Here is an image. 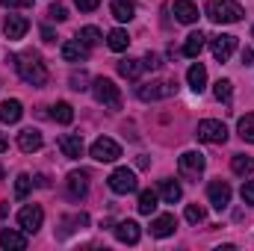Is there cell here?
<instances>
[{
    "instance_id": "6da1fadb",
    "label": "cell",
    "mask_w": 254,
    "mask_h": 251,
    "mask_svg": "<svg viewBox=\"0 0 254 251\" xmlns=\"http://www.w3.org/2000/svg\"><path fill=\"white\" fill-rule=\"evenodd\" d=\"M12 63H15L24 83H30V86H45L48 83V68H45L39 54H24V57H15Z\"/></svg>"
},
{
    "instance_id": "7a4b0ae2",
    "label": "cell",
    "mask_w": 254,
    "mask_h": 251,
    "mask_svg": "<svg viewBox=\"0 0 254 251\" xmlns=\"http://www.w3.org/2000/svg\"><path fill=\"white\" fill-rule=\"evenodd\" d=\"M92 95L98 104H104L107 110H122V89L110 80V77H95L92 80Z\"/></svg>"
},
{
    "instance_id": "3957f363",
    "label": "cell",
    "mask_w": 254,
    "mask_h": 251,
    "mask_svg": "<svg viewBox=\"0 0 254 251\" xmlns=\"http://www.w3.org/2000/svg\"><path fill=\"white\" fill-rule=\"evenodd\" d=\"M207 15H210V21H216V24H237L246 12H243V6H240L237 0H213V3L207 6Z\"/></svg>"
},
{
    "instance_id": "277c9868",
    "label": "cell",
    "mask_w": 254,
    "mask_h": 251,
    "mask_svg": "<svg viewBox=\"0 0 254 251\" xmlns=\"http://www.w3.org/2000/svg\"><path fill=\"white\" fill-rule=\"evenodd\" d=\"M178 92V83L175 80H151V83H142L136 89V95L142 101H163V98H172Z\"/></svg>"
},
{
    "instance_id": "5b68a950",
    "label": "cell",
    "mask_w": 254,
    "mask_h": 251,
    "mask_svg": "<svg viewBox=\"0 0 254 251\" xmlns=\"http://www.w3.org/2000/svg\"><path fill=\"white\" fill-rule=\"evenodd\" d=\"M195 136L201 142H210V145H225L228 127L222 125V122H216V119H204V122H198V127H195Z\"/></svg>"
},
{
    "instance_id": "8992f818",
    "label": "cell",
    "mask_w": 254,
    "mask_h": 251,
    "mask_svg": "<svg viewBox=\"0 0 254 251\" xmlns=\"http://www.w3.org/2000/svg\"><path fill=\"white\" fill-rule=\"evenodd\" d=\"M107 184H110V189L116 192V195H127V192H136L139 189V181H136V172H130L127 166H122V169H116L110 178H107Z\"/></svg>"
},
{
    "instance_id": "52a82bcc",
    "label": "cell",
    "mask_w": 254,
    "mask_h": 251,
    "mask_svg": "<svg viewBox=\"0 0 254 251\" xmlns=\"http://www.w3.org/2000/svg\"><path fill=\"white\" fill-rule=\"evenodd\" d=\"M92 157H95L98 163H116V160L122 157V148H119V142H116V139L101 136V139H95V142H92Z\"/></svg>"
},
{
    "instance_id": "ba28073f",
    "label": "cell",
    "mask_w": 254,
    "mask_h": 251,
    "mask_svg": "<svg viewBox=\"0 0 254 251\" xmlns=\"http://www.w3.org/2000/svg\"><path fill=\"white\" fill-rule=\"evenodd\" d=\"M42 222H45V210H42L39 204H27V207H21V213H18V225H21L24 234H36V231L42 228Z\"/></svg>"
},
{
    "instance_id": "9c48e42d",
    "label": "cell",
    "mask_w": 254,
    "mask_h": 251,
    "mask_svg": "<svg viewBox=\"0 0 254 251\" xmlns=\"http://www.w3.org/2000/svg\"><path fill=\"white\" fill-rule=\"evenodd\" d=\"M204 166H207V160H204V154H198V151H187V154H181V160H178V172H181L184 178H198V175L204 172Z\"/></svg>"
},
{
    "instance_id": "30bf717a",
    "label": "cell",
    "mask_w": 254,
    "mask_h": 251,
    "mask_svg": "<svg viewBox=\"0 0 254 251\" xmlns=\"http://www.w3.org/2000/svg\"><path fill=\"white\" fill-rule=\"evenodd\" d=\"M210 51H213V57H216L219 63H228V60H231V54L237 51V36L222 33V36L210 39Z\"/></svg>"
},
{
    "instance_id": "8fae6325",
    "label": "cell",
    "mask_w": 254,
    "mask_h": 251,
    "mask_svg": "<svg viewBox=\"0 0 254 251\" xmlns=\"http://www.w3.org/2000/svg\"><path fill=\"white\" fill-rule=\"evenodd\" d=\"M207 198H210V204H213L216 210H225V207L231 204V187H228L225 181H213V184L207 187Z\"/></svg>"
},
{
    "instance_id": "7c38bea8",
    "label": "cell",
    "mask_w": 254,
    "mask_h": 251,
    "mask_svg": "<svg viewBox=\"0 0 254 251\" xmlns=\"http://www.w3.org/2000/svg\"><path fill=\"white\" fill-rule=\"evenodd\" d=\"M27 30H30V21H27L24 15H6V24H3L6 39L18 42V39H24V33H27Z\"/></svg>"
},
{
    "instance_id": "4fadbf2b",
    "label": "cell",
    "mask_w": 254,
    "mask_h": 251,
    "mask_svg": "<svg viewBox=\"0 0 254 251\" xmlns=\"http://www.w3.org/2000/svg\"><path fill=\"white\" fill-rule=\"evenodd\" d=\"M60 151L68 160H80L83 157V136L80 133H65L60 136Z\"/></svg>"
},
{
    "instance_id": "5bb4252c",
    "label": "cell",
    "mask_w": 254,
    "mask_h": 251,
    "mask_svg": "<svg viewBox=\"0 0 254 251\" xmlns=\"http://www.w3.org/2000/svg\"><path fill=\"white\" fill-rule=\"evenodd\" d=\"M139 237H142V228H139L133 219H125V222H119V225H116V240H119V243L136 246V243H139Z\"/></svg>"
},
{
    "instance_id": "9a60e30c",
    "label": "cell",
    "mask_w": 254,
    "mask_h": 251,
    "mask_svg": "<svg viewBox=\"0 0 254 251\" xmlns=\"http://www.w3.org/2000/svg\"><path fill=\"white\" fill-rule=\"evenodd\" d=\"M42 133L39 130H33V127H27V130H21L18 133V148L24 151V154H33V151H39L42 148Z\"/></svg>"
},
{
    "instance_id": "2e32d148",
    "label": "cell",
    "mask_w": 254,
    "mask_h": 251,
    "mask_svg": "<svg viewBox=\"0 0 254 251\" xmlns=\"http://www.w3.org/2000/svg\"><path fill=\"white\" fill-rule=\"evenodd\" d=\"M65 187H68V195L71 198H83L89 192V175L86 172H71L68 181H65Z\"/></svg>"
},
{
    "instance_id": "e0dca14e",
    "label": "cell",
    "mask_w": 254,
    "mask_h": 251,
    "mask_svg": "<svg viewBox=\"0 0 254 251\" xmlns=\"http://www.w3.org/2000/svg\"><path fill=\"white\" fill-rule=\"evenodd\" d=\"M172 12H175V18H178L181 24H195V21H198V6H195L192 0H175Z\"/></svg>"
},
{
    "instance_id": "ac0fdd59",
    "label": "cell",
    "mask_w": 254,
    "mask_h": 251,
    "mask_svg": "<svg viewBox=\"0 0 254 251\" xmlns=\"http://www.w3.org/2000/svg\"><path fill=\"white\" fill-rule=\"evenodd\" d=\"M175 228H178V219H175L172 213L157 216V219L151 222V234H154V237H160V240H163V237H172V234H175Z\"/></svg>"
},
{
    "instance_id": "d6986e66",
    "label": "cell",
    "mask_w": 254,
    "mask_h": 251,
    "mask_svg": "<svg viewBox=\"0 0 254 251\" xmlns=\"http://www.w3.org/2000/svg\"><path fill=\"white\" fill-rule=\"evenodd\" d=\"M21 116H24L21 101H0V122L3 125H15V122H21Z\"/></svg>"
},
{
    "instance_id": "ffe728a7",
    "label": "cell",
    "mask_w": 254,
    "mask_h": 251,
    "mask_svg": "<svg viewBox=\"0 0 254 251\" xmlns=\"http://www.w3.org/2000/svg\"><path fill=\"white\" fill-rule=\"evenodd\" d=\"M86 45L83 42H77V39H71V42H65L63 45V60L65 63H83L86 60Z\"/></svg>"
},
{
    "instance_id": "44dd1931",
    "label": "cell",
    "mask_w": 254,
    "mask_h": 251,
    "mask_svg": "<svg viewBox=\"0 0 254 251\" xmlns=\"http://www.w3.org/2000/svg\"><path fill=\"white\" fill-rule=\"evenodd\" d=\"M160 198H163L166 204H178V201L184 198V189L178 187L172 178H166V181H160Z\"/></svg>"
},
{
    "instance_id": "7402d4cb",
    "label": "cell",
    "mask_w": 254,
    "mask_h": 251,
    "mask_svg": "<svg viewBox=\"0 0 254 251\" xmlns=\"http://www.w3.org/2000/svg\"><path fill=\"white\" fill-rule=\"evenodd\" d=\"M0 249H27V237L18 234V231H0Z\"/></svg>"
},
{
    "instance_id": "603a6c76",
    "label": "cell",
    "mask_w": 254,
    "mask_h": 251,
    "mask_svg": "<svg viewBox=\"0 0 254 251\" xmlns=\"http://www.w3.org/2000/svg\"><path fill=\"white\" fill-rule=\"evenodd\" d=\"M187 80H190L192 92H201V89L207 86V68H204L201 63L190 65V71H187Z\"/></svg>"
},
{
    "instance_id": "cb8c5ba5",
    "label": "cell",
    "mask_w": 254,
    "mask_h": 251,
    "mask_svg": "<svg viewBox=\"0 0 254 251\" xmlns=\"http://www.w3.org/2000/svg\"><path fill=\"white\" fill-rule=\"evenodd\" d=\"M110 12H113V18H116V21H130V18H133V12H136V3H133V0H113Z\"/></svg>"
},
{
    "instance_id": "d4e9b609",
    "label": "cell",
    "mask_w": 254,
    "mask_h": 251,
    "mask_svg": "<svg viewBox=\"0 0 254 251\" xmlns=\"http://www.w3.org/2000/svg\"><path fill=\"white\" fill-rule=\"evenodd\" d=\"M204 45H207V36H204V33H190V36H187V45H184V54H187L190 60H195V57L204 51Z\"/></svg>"
},
{
    "instance_id": "484cf974",
    "label": "cell",
    "mask_w": 254,
    "mask_h": 251,
    "mask_svg": "<svg viewBox=\"0 0 254 251\" xmlns=\"http://www.w3.org/2000/svg\"><path fill=\"white\" fill-rule=\"evenodd\" d=\"M157 198H160V192L142 189V192H139V213H142V216H151V213L157 210Z\"/></svg>"
},
{
    "instance_id": "4316f807",
    "label": "cell",
    "mask_w": 254,
    "mask_h": 251,
    "mask_svg": "<svg viewBox=\"0 0 254 251\" xmlns=\"http://www.w3.org/2000/svg\"><path fill=\"white\" fill-rule=\"evenodd\" d=\"M231 169H234V175H240V178L254 175V157H249V154H237V157L231 160Z\"/></svg>"
},
{
    "instance_id": "83f0119b",
    "label": "cell",
    "mask_w": 254,
    "mask_h": 251,
    "mask_svg": "<svg viewBox=\"0 0 254 251\" xmlns=\"http://www.w3.org/2000/svg\"><path fill=\"white\" fill-rule=\"evenodd\" d=\"M107 45H110V51H127V45H130V36H127V30H113L110 36H107Z\"/></svg>"
},
{
    "instance_id": "f1b7e54d",
    "label": "cell",
    "mask_w": 254,
    "mask_h": 251,
    "mask_svg": "<svg viewBox=\"0 0 254 251\" xmlns=\"http://www.w3.org/2000/svg\"><path fill=\"white\" fill-rule=\"evenodd\" d=\"M142 68H145L142 60H122V63H119V74L127 77V80H136V77L142 74Z\"/></svg>"
},
{
    "instance_id": "f546056e",
    "label": "cell",
    "mask_w": 254,
    "mask_h": 251,
    "mask_svg": "<svg viewBox=\"0 0 254 251\" xmlns=\"http://www.w3.org/2000/svg\"><path fill=\"white\" fill-rule=\"evenodd\" d=\"M51 110H54V113H51L54 122H60V125H71V122H74V110H71V104L60 101V104H54Z\"/></svg>"
},
{
    "instance_id": "4dcf8cb0",
    "label": "cell",
    "mask_w": 254,
    "mask_h": 251,
    "mask_svg": "<svg viewBox=\"0 0 254 251\" xmlns=\"http://www.w3.org/2000/svg\"><path fill=\"white\" fill-rule=\"evenodd\" d=\"M101 39H104V36H101V30H98V27H83V30L77 33V42H83L86 48H95Z\"/></svg>"
},
{
    "instance_id": "1f68e13d",
    "label": "cell",
    "mask_w": 254,
    "mask_h": 251,
    "mask_svg": "<svg viewBox=\"0 0 254 251\" xmlns=\"http://www.w3.org/2000/svg\"><path fill=\"white\" fill-rule=\"evenodd\" d=\"M237 130H240V136H243L246 142H254V113H246V116L240 119Z\"/></svg>"
},
{
    "instance_id": "d6a6232c",
    "label": "cell",
    "mask_w": 254,
    "mask_h": 251,
    "mask_svg": "<svg viewBox=\"0 0 254 251\" xmlns=\"http://www.w3.org/2000/svg\"><path fill=\"white\" fill-rule=\"evenodd\" d=\"M231 92H234L231 80H219V83L213 86V95H216V101H231Z\"/></svg>"
},
{
    "instance_id": "836d02e7",
    "label": "cell",
    "mask_w": 254,
    "mask_h": 251,
    "mask_svg": "<svg viewBox=\"0 0 254 251\" xmlns=\"http://www.w3.org/2000/svg\"><path fill=\"white\" fill-rule=\"evenodd\" d=\"M30 187H33V178H30V175H18V181H15V195H18V198H27Z\"/></svg>"
},
{
    "instance_id": "e575fe53",
    "label": "cell",
    "mask_w": 254,
    "mask_h": 251,
    "mask_svg": "<svg viewBox=\"0 0 254 251\" xmlns=\"http://www.w3.org/2000/svg\"><path fill=\"white\" fill-rule=\"evenodd\" d=\"M187 222H190V225H201V222H204V207L190 204V207H187Z\"/></svg>"
},
{
    "instance_id": "d590c367",
    "label": "cell",
    "mask_w": 254,
    "mask_h": 251,
    "mask_svg": "<svg viewBox=\"0 0 254 251\" xmlns=\"http://www.w3.org/2000/svg\"><path fill=\"white\" fill-rule=\"evenodd\" d=\"M48 15H51V21H65V18H68V9H65L63 3H54V6L48 9Z\"/></svg>"
},
{
    "instance_id": "8d00e7d4",
    "label": "cell",
    "mask_w": 254,
    "mask_h": 251,
    "mask_svg": "<svg viewBox=\"0 0 254 251\" xmlns=\"http://www.w3.org/2000/svg\"><path fill=\"white\" fill-rule=\"evenodd\" d=\"M71 89H77V92L89 89V86H86V74H83V71H80V74H71Z\"/></svg>"
},
{
    "instance_id": "74e56055",
    "label": "cell",
    "mask_w": 254,
    "mask_h": 251,
    "mask_svg": "<svg viewBox=\"0 0 254 251\" xmlns=\"http://www.w3.org/2000/svg\"><path fill=\"white\" fill-rule=\"evenodd\" d=\"M74 3H77L80 12H95V9L101 6V0H74Z\"/></svg>"
},
{
    "instance_id": "f35d334b",
    "label": "cell",
    "mask_w": 254,
    "mask_h": 251,
    "mask_svg": "<svg viewBox=\"0 0 254 251\" xmlns=\"http://www.w3.org/2000/svg\"><path fill=\"white\" fill-rule=\"evenodd\" d=\"M243 201L246 204H254V181H246L243 184Z\"/></svg>"
},
{
    "instance_id": "ab89813d",
    "label": "cell",
    "mask_w": 254,
    "mask_h": 251,
    "mask_svg": "<svg viewBox=\"0 0 254 251\" xmlns=\"http://www.w3.org/2000/svg\"><path fill=\"white\" fill-rule=\"evenodd\" d=\"M6 9H27V6H33V0H0Z\"/></svg>"
},
{
    "instance_id": "60d3db41",
    "label": "cell",
    "mask_w": 254,
    "mask_h": 251,
    "mask_svg": "<svg viewBox=\"0 0 254 251\" xmlns=\"http://www.w3.org/2000/svg\"><path fill=\"white\" fill-rule=\"evenodd\" d=\"M142 65H145V68H160V57H157V54H148V57H145V60H142Z\"/></svg>"
},
{
    "instance_id": "b9f144b4",
    "label": "cell",
    "mask_w": 254,
    "mask_h": 251,
    "mask_svg": "<svg viewBox=\"0 0 254 251\" xmlns=\"http://www.w3.org/2000/svg\"><path fill=\"white\" fill-rule=\"evenodd\" d=\"M42 39H45V42H57V33H54L51 27H42Z\"/></svg>"
},
{
    "instance_id": "7bdbcfd3",
    "label": "cell",
    "mask_w": 254,
    "mask_h": 251,
    "mask_svg": "<svg viewBox=\"0 0 254 251\" xmlns=\"http://www.w3.org/2000/svg\"><path fill=\"white\" fill-rule=\"evenodd\" d=\"M243 63H246V65L254 63V51H252V48H246V51H243Z\"/></svg>"
},
{
    "instance_id": "ee69618b",
    "label": "cell",
    "mask_w": 254,
    "mask_h": 251,
    "mask_svg": "<svg viewBox=\"0 0 254 251\" xmlns=\"http://www.w3.org/2000/svg\"><path fill=\"white\" fill-rule=\"evenodd\" d=\"M136 163H139V169H148V166H151V160H148V157H139Z\"/></svg>"
},
{
    "instance_id": "f6af8a7d",
    "label": "cell",
    "mask_w": 254,
    "mask_h": 251,
    "mask_svg": "<svg viewBox=\"0 0 254 251\" xmlns=\"http://www.w3.org/2000/svg\"><path fill=\"white\" fill-rule=\"evenodd\" d=\"M6 148H9V142H6V136H3V133H0V154H3V151H6Z\"/></svg>"
},
{
    "instance_id": "bcb514c9",
    "label": "cell",
    "mask_w": 254,
    "mask_h": 251,
    "mask_svg": "<svg viewBox=\"0 0 254 251\" xmlns=\"http://www.w3.org/2000/svg\"><path fill=\"white\" fill-rule=\"evenodd\" d=\"M252 39H254V27H252Z\"/></svg>"
}]
</instances>
